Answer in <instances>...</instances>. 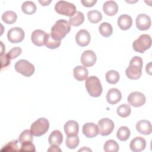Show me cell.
Returning <instances> with one entry per match:
<instances>
[{
  "mask_svg": "<svg viewBox=\"0 0 152 152\" xmlns=\"http://www.w3.org/2000/svg\"><path fill=\"white\" fill-rule=\"evenodd\" d=\"M71 25L65 20H59L56 21L51 28L50 35L52 37L57 41H61L70 31Z\"/></svg>",
  "mask_w": 152,
  "mask_h": 152,
  "instance_id": "cell-1",
  "label": "cell"
},
{
  "mask_svg": "<svg viewBox=\"0 0 152 152\" xmlns=\"http://www.w3.org/2000/svg\"><path fill=\"white\" fill-rule=\"evenodd\" d=\"M142 59L138 56H134L130 61L128 67L125 70L126 77L131 80H137L142 75Z\"/></svg>",
  "mask_w": 152,
  "mask_h": 152,
  "instance_id": "cell-2",
  "label": "cell"
},
{
  "mask_svg": "<svg viewBox=\"0 0 152 152\" xmlns=\"http://www.w3.org/2000/svg\"><path fill=\"white\" fill-rule=\"evenodd\" d=\"M85 86L88 93L93 97H99L102 93L103 88L100 80L96 76H90L86 81Z\"/></svg>",
  "mask_w": 152,
  "mask_h": 152,
  "instance_id": "cell-3",
  "label": "cell"
},
{
  "mask_svg": "<svg viewBox=\"0 0 152 152\" xmlns=\"http://www.w3.org/2000/svg\"><path fill=\"white\" fill-rule=\"evenodd\" d=\"M49 128V121L45 118H40L31 124L30 131L34 136L40 137L46 133Z\"/></svg>",
  "mask_w": 152,
  "mask_h": 152,
  "instance_id": "cell-4",
  "label": "cell"
},
{
  "mask_svg": "<svg viewBox=\"0 0 152 152\" xmlns=\"http://www.w3.org/2000/svg\"><path fill=\"white\" fill-rule=\"evenodd\" d=\"M55 11L59 14L72 17L77 12L75 5L71 2L65 1H58L55 6Z\"/></svg>",
  "mask_w": 152,
  "mask_h": 152,
  "instance_id": "cell-5",
  "label": "cell"
},
{
  "mask_svg": "<svg viewBox=\"0 0 152 152\" xmlns=\"http://www.w3.org/2000/svg\"><path fill=\"white\" fill-rule=\"evenodd\" d=\"M151 45V38L150 35L143 34L135 40L132 43L133 49L138 52L143 53Z\"/></svg>",
  "mask_w": 152,
  "mask_h": 152,
  "instance_id": "cell-6",
  "label": "cell"
},
{
  "mask_svg": "<svg viewBox=\"0 0 152 152\" xmlns=\"http://www.w3.org/2000/svg\"><path fill=\"white\" fill-rule=\"evenodd\" d=\"M14 68L17 72L21 74L25 77H30L34 72V66L25 59H20L18 61L15 65Z\"/></svg>",
  "mask_w": 152,
  "mask_h": 152,
  "instance_id": "cell-7",
  "label": "cell"
},
{
  "mask_svg": "<svg viewBox=\"0 0 152 152\" xmlns=\"http://www.w3.org/2000/svg\"><path fill=\"white\" fill-rule=\"evenodd\" d=\"M97 127L99 129V134H100V135L107 136L110 134L113 131L115 124L111 119L104 118L101 119L98 122Z\"/></svg>",
  "mask_w": 152,
  "mask_h": 152,
  "instance_id": "cell-8",
  "label": "cell"
},
{
  "mask_svg": "<svg viewBox=\"0 0 152 152\" xmlns=\"http://www.w3.org/2000/svg\"><path fill=\"white\" fill-rule=\"evenodd\" d=\"M24 30L18 27L10 28L7 33L8 40L12 43H18L22 42L24 38Z\"/></svg>",
  "mask_w": 152,
  "mask_h": 152,
  "instance_id": "cell-9",
  "label": "cell"
},
{
  "mask_svg": "<svg viewBox=\"0 0 152 152\" xmlns=\"http://www.w3.org/2000/svg\"><path fill=\"white\" fill-rule=\"evenodd\" d=\"M146 100V98L144 94L139 91H134L131 93L128 97L127 101L128 103L133 107H140L142 106Z\"/></svg>",
  "mask_w": 152,
  "mask_h": 152,
  "instance_id": "cell-10",
  "label": "cell"
},
{
  "mask_svg": "<svg viewBox=\"0 0 152 152\" xmlns=\"http://www.w3.org/2000/svg\"><path fill=\"white\" fill-rule=\"evenodd\" d=\"M97 60L96 53L91 50H85L81 56V62L85 67H90L94 65Z\"/></svg>",
  "mask_w": 152,
  "mask_h": 152,
  "instance_id": "cell-11",
  "label": "cell"
},
{
  "mask_svg": "<svg viewBox=\"0 0 152 152\" xmlns=\"http://www.w3.org/2000/svg\"><path fill=\"white\" fill-rule=\"evenodd\" d=\"M135 23L138 30H147L150 27L151 21L148 15L145 14H140L136 17Z\"/></svg>",
  "mask_w": 152,
  "mask_h": 152,
  "instance_id": "cell-12",
  "label": "cell"
},
{
  "mask_svg": "<svg viewBox=\"0 0 152 152\" xmlns=\"http://www.w3.org/2000/svg\"><path fill=\"white\" fill-rule=\"evenodd\" d=\"M91 39V36L88 31L85 29L79 30L75 35V40L77 43L81 46L84 47L87 46Z\"/></svg>",
  "mask_w": 152,
  "mask_h": 152,
  "instance_id": "cell-13",
  "label": "cell"
},
{
  "mask_svg": "<svg viewBox=\"0 0 152 152\" xmlns=\"http://www.w3.org/2000/svg\"><path fill=\"white\" fill-rule=\"evenodd\" d=\"M83 134L89 138L96 137L99 134V129L97 125L93 122H87L83 126Z\"/></svg>",
  "mask_w": 152,
  "mask_h": 152,
  "instance_id": "cell-14",
  "label": "cell"
},
{
  "mask_svg": "<svg viewBox=\"0 0 152 152\" xmlns=\"http://www.w3.org/2000/svg\"><path fill=\"white\" fill-rule=\"evenodd\" d=\"M47 33L40 29L35 30L32 32L31 39L34 45L37 46H42L45 45V39Z\"/></svg>",
  "mask_w": 152,
  "mask_h": 152,
  "instance_id": "cell-15",
  "label": "cell"
},
{
  "mask_svg": "<svg viewBox=\"0 0 152 152\" xmlns=\"http://www.w3.org/2000/svg\"><path fill=\"white\" fill-rule=\"evenodd\" d=\"M146 147V141L141 137H135L131 140L129 147L131 151L134 152H140L145 149Z\"/></svg>",
  "mask_w": 152,
  "mask_h": 152,
  "instance_id": "cell-16",
  "label": "cell"
},
{
  "mask_svg": "<svg viewBox=\"0 0 152 152\" xmlns=\"http://www.w3.org/2000/svg\"><path fill=\"white\" fill-rule=\"evenodd\" d=\"M64 128L65 133L67 136L77 135L79 130V125L77 121L69 120L65 124Z\"/></svg>",
  "mask_w": 152,
  "mask_h": 152,
  "instance_id": "cell-17",
  "label": "cell"
},
{
  "mask_svg": "<svg viewBox=\"0 0 152 152\" xmlns=\"http://www.w3.org/2000/svg\"><path fill=\"white\" fill-rule=\"evenodd\" d=\"M122 98L121 91L116 88L109 89L106 94V100L110 104H115L120 102Z\"/></svg>",
  "mask_w": 152,
  "mask_h": 152,
  "instance_id": "cell-18",
  "label": "cell"
},
{
  "mask_svg": "<svg viewBox=\"0 0 152 152\" xmlns=\"http://www.w3.org/2000/svg\"><path fill=\"white\" fill-rule=\"evenodd\" d=\"M136 129L143 135H149L151 133V124L149 121L142 119L136 124Z\"/></svg>",
  "mask_w": 152,
  "mask_h": 152,
  "instance_id": "cell-19",
  "label": "cell"
},
{
  "mask_svg": "<svg viewBox=\"0 0 152 152\" xmlns=\"http://www.w3.org/2000/svg\"><path fill=\"white\" fill-rule=\"evenodd\" d=\"M132 24L131 17L127 14H122L118 18V25L122 30H126L131 28Z\"/></svg>",
  "mask_w": 152,
  "mask_h": 152,
  "instance_id": "cell-20",
  "label": "cell"
},
{
  "mask_svg": "<svg viewBox=\"0 0 152 152\" xmlns=\"http://www.w3.org/2000/svg\"><path fill=\"white\" fill-rule=\"evenodd\" d=\"M103 10L105 14L109 16L115 15L118 11V5L114 1H106L103 5Z\"/></svg>",
  "mask_w": 152,
  "mask_h": 152,
  "instance_id": "cell-21",
  "label": "cell"
},
{
  "mask_svg": "<svg viewBox=\"0 0 152 152\" xmlns=\"http://www.w3.org/2000/svg\"><path fill=\"white\" fill-rule=\"evenodd\" d=\"M88 69L85 66L79 65L74 68L73 75L78 81H81L86 80L88 77Z\"/></svg>",
  "mask_w": 152,
  "mask_h": 152,
  "instance_id": "cell-22",
  "label": "cell"
},
{
  "mask_svg": "<svg viewBox=\"0 0 152 152\" xmlns=\"http://www.w3.org/2000/svg\"><path fill=\"white\" fill-rule=\"evenodd\" d=\"M63 141V135L59 130H54L49 136L48 142L50 145H59Z\"/></svg>",
  "mask_w": 152,
  "mask_h": 152,
  "instance_id": "cell-23",
  "label": "cell"
},
{
  "mask_svg": "<svg viewBox=\"0 0 152 152\" xmlns=\"http://www.w3.org/2000/svg\"><path fill=\"white\" fill-rule=\"evenodd\" d=\"M84 21V15L83 12L77 11L74 15L69 18V23L72 26H79L83 23Z\"/></svg>",
  "mask_w": 152,
  "mask_h": 152,
  "instance_id": "cell-24",
  "label": "cell"
},
{
  "mask_svg": "<svg viewBox=\"0 0 152 152\" xmlns=\"http://www.w3.org/2000/svg\"><path fill=\"white\" fill-rule=\"evenodd\" d=\"M99 31L102 36L108 37L113 33V27L109 23L103 22L99 27Z\"/></svg>",
  "mask_w": 152,
  "mask_h": 152,
  "instance_id": "cell-25",
  "label": "cell"
},
{
  "mask_svg": "<svg viewBox=\"0 0 152 152\" xmlns=\"http://www.w3.org/2000/svg\"><path fill=\"white\" fill-rule=\"evenodd\" d=\"M36 5L33 2L30 1H27L23 3L21 5L22 11L27 15H32L36 11Z\"/></svg>",
  "mask_w": 152,
  "mask_h": 152,
  "instance_id": "cell-26",
  "label": "cell"
},
{
  "mask_svg": "<svg viewBox=\"0 0 152 152\" xmlns=\"http://www.w3.org/2000/svg\"><path fill=\"white\" fill-rule=\"evenodd\" d=\"M2 21L8 24H12L15 23L17 18V14L12 11H7L2 15Z\"/></svg>",
  "mask_w": 152,
  "mask_h": 152,
  "instance_id": "cell-27",
  "label": "cell"
},
{
  "mask_svg": "<svg viewBox=\"0 0 152 152\" xmlns=\"http://www.w3.org/2000/svg\"><path fill=\"white\" fill-rule=\"evenodd\" d=\"M130 134L129 129L127 126H122L118 129L116 132V137L120 141H125L129 138Z\"/></svg>",
  "mask_w": 152,
  "mask_h": 152,
  "instance_id": "cell-28",
  "label": "cell"
},
{
  "mask_svg": "<svg viewBox=\"0 0 152 152\" xmlns=\"http://www.w3.org/2000/svg\"><path fill=\"white\" fill-rule=\"evenodd\" d=\"M105 78L108 83L114 84L118 82L120 76L118 71L115 70H110L106 73Z\"/></svg>",
  "mask_w": 152,
  "mask_h": 152,
  "instance_id": "cell-29",
  "label": "cell"
},
{
  "mask_svg": "<svg viewBox=\"0 0 152 152\" xmlns=\"http://www.w3.org/2000/svg\"><path fill=\"white\" fill-rule=\"evenodd\" d=\"M119 144L113 140L107 141L103 146L104 151L106 152H117L119 150Z\"/></svg>",
  "mask_w": 152,
  "mask_h": 152,
  "instance_id": "cell-30",
  "label": "cell"
},
{
  "mask_svg": "<svg viewBox=\"0 0 152 152\" xmlns=\"http://www.w3.org/2000/svg\"><path fill=\"white\" fill-rule=\"evenodd\" d=\"M45 45L51 49L58 48L61 45V41L54 40L50 34H47L45 39Z\"/></svg>",
  "mask_w": 152,
  "mask_h": 152,
  "instance_id": "cell-31",
  "label": "cell"
},
{
  "mask_svg": "<svg viewBox=\"0 0 152 152\" xmlns=\"http://www.w3.org/2000/svg\"><path fill=\"white\" fill-rule=\"evenodd\" d=\"M87 18L90 22L97 23L102 19V15L97 10H90L87 12Z\"/></svg>",
  "mask_w": 152,
  "mask_h": 152,
  "instance_id": "cell-32",
  "label": "cell"
},
{
  "mask_svg": "<svg viewBox=\"0 0 152 152\" xmlns=\"http://www.w3.org/2000/svg\"><path fill=\"white\" fill-rule=\"evenodd\" d=\"M116 112L119 116L122 118H126L128 116L131 112V109L129 104H122L119 106L116 109Z\"/></svg>",
  "mask_w": 152,
  "mask_h": 152,
  "instance_id": "cell-33",
  "label": "cell"
},
{
  "mask_svg": "<svg viewBox=\"0 0 152 152\" xmlns=\"http://www.w3.org/2000/svg\"><path fill=\"white\" fill-rule=\"evenodd\" d=\"M33 140V135L30 130H24L19 135L18 142L21 144L25 142H32Z\"/></svg>",
  "mask_w": 152,
  "mask_h": 152,
  "instance_id": "cell-34",
  "label": "cell"
},
{
  "mask_svg": "<svg viewBox=\"0 0 152 152\" xmlns=\"http://www.w3.org/2000/svg\"><path fill=\"white\" fill-rule=\"evenodd\" d=\"M80 140L78 135L67 136L66 138V146L69 149L75 148L79 144Z\"/></svg>",
  "mask_w": 152,
  "mask_h": 152,
  "instance_id": "cell-35",
  "label": "cell"
},
{
  "mask_svg": "<svg viewBox=\"0 0 152 152\" xmlns=\"http://www.w3.org/2000/svg\"><path fill=\"white\" fill-rule=\"evenodd\" d=\"M20 151L18 141L13 140L6 144L1 149V151Z\"/></svg>",
  "mask_w": 152,
  "mask_h": 152,
  "instance_id": "cell-36",
  "label": "cell"
},
{
  "mask_svg": "<svg viewBox=\"0 0 152 152\" xmlns=\"http://www.w3.org/2000/svg\"><path fill=\"white\" fill-rule=\"evenodd\" d=\"M36 151L35 146L32 142H25L21 144L20 151H30L34 152Z\"/></svg>",
  "mask_w": 152,
  "mask_h": 152,
  "instance_id": "cell-37",
  "label": "cell"
},
{
  "mask_svg": "<svg viewBox=\"0 0 152 152\" xmlns=\"http://www.w3.org/2000/svg\"><path fill=\"white\" fill-rule=\"evenodd\" d=\"M22 49L20 47H14L12 48L8 52V55L10 57L11 59H13L16 58L17 56L20 55L21 53Z\"/></svg>",
  "mask_w": 152,
  "mask_h": 152,
  "instance_id": "cell-38",
  "label": "cell"
},
{
  "mask_svg": "<svg viewBox=\"0 0 152 152\" xmlns=\"http://www.w3.org/2000/svg\"><path fill=\"white\" fill-rule=\"evenodd\" d=\"M10 58L7 53H3L1 55V69L6 67L10 65Z\"/></svg>",
  "mask_w": 152,
  "mask_h": 152,
  "instance_id": "cell-39",
  "label": "cell"
},
{
  "mask_svg": "<svg viewBox=\"0 0 152 152\" xmlns=\"http://www.w3.org/2000/svg\"><path fill=\"white\" fill-rule=\"evenodd\" d=\"M82 4L86 7H91L94 6L97 2L96 0H82L81 1Z\"/></svg>",
  "mask_w": 152,
  "mask_h": 152,
  "instance_id": "cell-40",
  "label": "cell"
},
{
  "mask_svg": "<svg viewBox=\"0 0 152 152\" xmlns=\"http://www.w3.org/2000/svg\"><path fill=\"white\" fill-rule=\"evenodd\" d=\"M48 151H61V150L58 145H50V147L48 149Z\"/></svg>",
  "mask_w": 152,
  "mask_h": 152,
  "instance_id": "cell-41",
  "label": "cell"
},
{
  "mask_svg": "<svg viewBox=\"0 0 152 152\" xmlns=\"http://www.w3.org/2000/svg\"><path fill=\"white\" fill-rule=\"evenodd\" d=\"M39 2L42 5L46 6L48 5L51 2V1H39Z\"/></svg>",
  "mask_w": 152,
  "mask_h": 152,
  "instance_id": "cell-42",
  "label": "cell"
},
{
  "mask_svg": "<svg viewBox=\"0 0 152 152\" xmlns=\"http://www.w3.org/2000/svg\"><path fill=\"white\" fill-rule=\"evenodd\" d=\"M151 62H150L148 64H147L146 65V67H145V70H146V72H148L149 74H151Z\"/></svg>",
  "mask_w": 152,
  "mask_h": 152,
  "instance_id": "cell-43",
  "label": "cell"
},
{
  "mask_svg": "<svg viewBox=\"0 0 152 152\" xmlns=\"http://www.w3.org/2000/svg\"><path fill=\"white\" fill-rule=\"evenodd\" d=\"M86 151V150H87V151H91V150H90V149H89V148H86L85 147H84L82 149H80L79 150H78V151Z\"/></svg>",
  "mask_w": 152,
  "mask_h": 152,
  "instance_id": "cell-44",
  "label": "cell"
}]
</instances>
